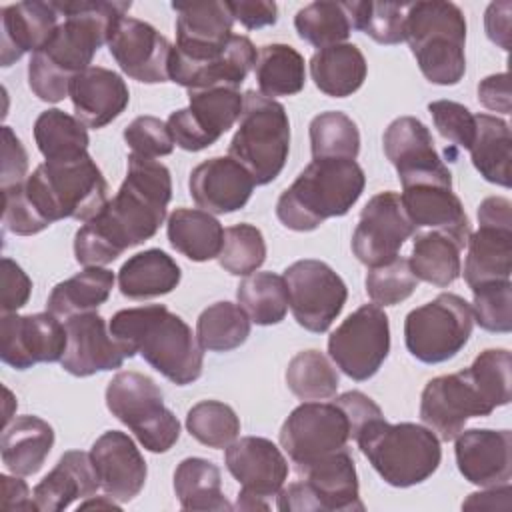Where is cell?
I'll use <instances>...</instances> for the list:
<instances>
[{
  "label": "cell",
  "instance_id": "1",
  "mask_svg": "<svg viewBox=\"0 0 512 512\" xmlns=\"http://www.w3.org/2000/svg\"><path fill=\"white\" fill-rule=\"evenodd\" d=\"M172 198L170 170L156 158L128 156V172L116 196L74 236L82 266H106L128 248L150 240L166 218Z\"/></svg>",
  "mask_w": 512,
  "mask_h": 512
},
{
  "label": "cell",
  "instance_id": "2",
  "mask_svg": "<svg viewBox=\"0 0 512 512\" xmlns=\"http://www.w3.org/2000/svg\"><path fill=\"white\" fill-rule=\"evenodd\" d=\"M64 22L50 40L30 56L28 86L42 102H60L70 94L76 74L90 68L98 48L108 44L130 2L70 0L54 2Z\"/></svg>",
  "mask_w": 512,
  "mask_h": 512
},
{
  "label": "cell",
  "instance_id": "3",
  "mask_svg": "<svg viewBox=\"0 0 512 512\" xmlns=\"http://www.w3.org/2000/svg\"><path fill=\"white\" fill-rule=\"evenodd\" d=\"M108 330L128 358L140 354L178 386L192 384L202 374L204 348L190 326L164 304L118 310L108 322Z\"/></svg>",
  "mask_w": 512,
  "mask_h": 512
},
{
  "label": "cell",
  "instance_id": "4",
  "mask_svg": "<svg viewBox=\"0 0 512 512\" xmlns=\"http://www.w3.org/2000/svg\"><path fill=\"white\" fill-rule=\"evenodd\" d=\"M366 176L356 160L314 158L276 202L278 220L294 232L316 230L358 202Z\"/></svg>",
  "mask_w": 512,
  "mask_h": 512
},
{
  "label": "cell",
  "instance_id": "5",
  "mask_svg": "<svg viewBox=\"0 0 512 512\" xmlns=\"http://www.w3.org/2000/svg\"><path fill=\"white\" fill-rule=\"evenodd\" d=\"M378 476L394 488H410L428 480L440 466V438L414 422L390 424L384 416L366 422L354 436Z\"/></svg>",
  "mask_w": 512,
  "mask_h": 512
},
{
  "label": "cell",
  "instance_id": "6",
  "mask_svg": "<svg viewBox=\"0 0 512 512\" xmlns=\"http://www.w3.org/2000/svg\"><path fill=\"white\" fill-rule=\"evenodd\" d=\"M406 42L424 78L438 86H454L466 72L464 12L442 0L406 4Z\"/></svg>",
  "mask_w": 512,
  "mask_h": 512
},
{
  "label": "cell",
  "instance_id": "7",
  "mask_svg": "<svg viewBox=\"0 0 512 512\" xmlns=\"http://www.w3.org/2000/svg\"><path fill=\"white\" fill-rule=\"evenodd\" d=\"M24 192L48 224L64 218L88 222L108 202V182L90 154L44 160L24 180Z\"/></svg>",
  "mask_w": 512,
  "mask_h": 512
},
{
  "label": "cell",
  "instance_id": "8",
  "mask_svg": "<svg viewBox=\"0 0 512 512\" xmlns=\"http://www.w3.org/2000/svg\"><path fill=\"white\" fill-rule=\"evenodd\" d=\"M290 152V120L286 108L256 90L244 94L238 128L228 156L240 162L256 186L270 184L282 172Z\"/></svg>",
  "mask_w": 512,
  "mask_h": 512
},
{
  "label": "cell",
  "instance_id": "9",
  "mask_svg": "<svg viewBox=\"0 0 512 512\" xmlns=\"http://www.w3.org/2000/svg\"><path fill=\"white\" fill-rule=\"evenodd\" d=\"M106 406L150 452H168L180 438V422L164 406L158 384L140 372H118L106 386Z\"/></svg>",
  "mask_w": 512,
  "mask_h": 512
},
{
  "label": "cell",
  "instance_id": "10",
  "mask_svg": "<svg viewBox=\"0 0 512 512\" xmlns=\"http://www.w3.org/2000/svg\"><path fill=\"white\" fill-rule=\"evenodd\" d=\"M298 480L278 492L282 512H362L354 460L346 448L336 450L300 470Z\"/></svg>",
  "mask_w": 512,
  "mask_h": 512
},
{
  "label": "cell",
  "instance_id": "11",
  "mask_svg": "<svg viewBox=\"0 0 512 512\" xmlns=\"http://www.w3.org/2000/svg\"><path fill=\"white\" fill-rule=\"evenodd\" d=\"M472 328V306L458 294L442 292L408 312L404 342L416 360L440 364L454 358L466 346Z\"/></svg>",
  "mask_w": 512,
  "mask_h": 512
},
{
  "label": "cell",
  "instance_id": "12",
  "mask_svg": "<svg viewBox=\"0 0 512 512\" xmlns=\"http://www.w3.org/2000/svg\"><path fill=\"white\" fill-rule=\"evenodd\" d=\"M390 352V322L378 304L354 310L328 338L332 362L352 380L372 378Z\"/></svg>",
  "mask_w": 512,
  "mask_h": 512
},
{
  "label": "cell",
  "instance_id": "13",
  "mask_svg": "<svg viewBox=\"0 0 512 512\" xmlns=\"http://www.w3.org/2000/svg\"><path fill=\"white\" fill-rule=\"evenodd\" d=\"M350 438V420L336 402H302L280 428V444L296 470L346 448Z\"/></svg>",
  "mask_w": 512,
  "mask_h": 512
},
{
  "label": "cell",
  "instance_id": "14",
  "mask_svg": "<svg viewBox=\"0 0 512 512\" xmlns=\"http://www.w3.org/2000/svg\"><path fill=\"white\" fill-rule=\"evenodd\" d=\"M284 280L294 320L308 332H326L346 304L344 280L326 262L314 258L290 264L284 270Z\"/></svg>",
  "mask_w": 512,
  "mask_h": 512
},
{
  "label": "cell",
  "instance_id": "15",
  "mask_svg": "<svg viewBox=\"0 0 512 512\" xmlns=\"http://www.w3.org/2000/svg\"><path fill=\"white\" fill-rule=\"evenodd\" d=\"M244 96L238 88L210 86L188 90V106L172 112L166 120L176 146L200 152L228 132L240 118Z\"/></svg>",
  "mask_w": 512,
  "mask_h": 512
},
{
  "label": "cell",
  "instance_id": "16",
  "mask_svg": "<svg viewBox=\"0 0 512 512\" xmlns=\"http://www.w3.org/2000/svg\"><path fill=\"white\" fill-rule=\"evenodd\" d=\"M224 462L240 484L236 500L240 510H268L266 500L278 496L288 478V460L272 440L262 436L234 440L226 448Z\"/></svg>",
  "mask_w": 512,
  "mask_h": 512
},
{
  "label": "cell",
  "instance_id": "17",
  "mask_svg": "<svg viewBox=\"0 0 512 512\" xmlns=\"http://www.w3.org/2000/svg\"><path fill=\"white\" fill-rule=\"evenodd\" d=\"M414 232L400 194L386 190L372 196L362 208L352 234V252L368 268L382 266L398 256Z\"/></svg>",
  "mask_w": 512,
  "mask_h": 512
},
{
  "label": "cell",
  "instance_id": "18",
  "mask_svg": "<svg viewBox=\"0 0 512 512\" xmlns=\"http://www.w3.org/2000/svg\"><path fill=\"white\" fill-rule=\"evenodd\" d=\"M494 408L482 398L466 370L432 378L420 396L422 422L444 442L454 440L474 416H488Z\"/></svg>",
  "mask_w": 512,
  "mask_h": 512
},
{
  "label": "cell",
  "instance_id": "19",
  "mask_svg": "<svg viewBox=\"0 0 512 512\" xmlns=\"http://www.w3.org/2000/svg\"><path fill=\"white\" fill-rule=\"evenodd\" d=\"M66 342L64 324L50 312L24 316L12 312L0 318V358L16 370L62 360Z\"/></svg>",
  "mask_w": 512,
  "mask_h": 512
},
{
  "label": "cell",
  "instance_id": "20",
  "mask_svg": "<svg viewBox=\"0 0 512 512\" xmlns=\"http://www.w3.org/2000/svg\"><path fill=\"white\" fill-rule=\"evenodd\" d=\"M108 50L120 70L132 80L144 84L168 82V64L172 44L152 24L124 16L118 20Z\"/></svg>",
  "mask_w": 512,
  "mask_h": 512
},
{
  "label": "cell",
  "instance_id": "21",
  "mask_svg": "<svg viewBox=\"0 0 512 512\" xmlns=\"http://www.w3.org/2000/svg\"><path fill=\"white\" fill-rule=\"evenodd\" d=\"M384 154L404 184L418 180H452V174L434 148V138L424 122L400 116L384 130Z\"/></svg>",
  "mask_w": 512,
  "mask_h": 512
},
{
  "label": "cell",
  "instance_id": "22",
  "mask_svg": "<svg viewBox=\"0 0 512 512\" xmlns=\"http://www.w3.org/2000/svg\"><path fill=\"white\" fill-rule=\"evenodd\" d=\"M64 328L68 342L60 364L72 376L86 378L96 372L116 370L128 358L106 328V320L94 310L70 316Z\"/></svg>",
  "mask_w": 512,
  "mask_h": 512
},
{
  "label": "cell",
  "instance_id": "23",
  "mask_svg": "<svg viewBox=\"0 0 512 512\" xmlns=\"http://www.w3.org/2000/svg\"><path fill=\"white\" fill-rule=\"evenodd\" d=\"M402 206L414 230H440L466 246L470 220L460 198L452 192V180H418L402 186Z\"/></svg>",
  "mask_w": 512,
  "mask_h": 512
},
{
  "label": "cell",
  "instance_id": "24",
  "mask_svg": "<svg viewBox=\"0 0 512 512\" xmlns=\"http://www.w3.org/2000/svg\"><path fill=\"white\" fill-rule=\"evenodd\" d=\"M100 488L116 502H130L144 488L148 468L134 440L120 430H108L90 448Z\"/></svg>",
  "mask_w": 512,
  "mask_h": 512
},
{
  "label": "cell",
  "instance_id": "25",
  "mask_svg": "<svg viewBox=\"0 0 512 512\" xmlns=\"http://www.w3.org/2000/svg\"><path fill=\"white\" fill-rule=\"evenodd\" d=\"M454 454L464 480L480 488L508 484L512 476V432L492 428L462 430Z\"/></svg>",
  "mask_w": 512,
  "mask_h": 512
},
{
  "label": "cell",
  "instance_id": "26",
  "mask_svg": "<svg viewBox=\"0 0 512 512\" xmlns=\"http://www.w3.org/2000/svg\"><path fill=\"white\" fill-rule=\"evenodd\" d=\"M256 182L232 156H214L200 162L188 180L192 200L210 214H230L244 208Z\"/></svg>",
  "mask_w": 512,
  "mask_h": 512
},
{
  "label": "cell",
  "instance_id": "27",
  "mask_svg": "<svg viewBox=\"0 0 512 512\" xmlns=\"http://www.w3.org/2000/svg\"><path fill=\"white\" fill-rule=\"evenodd\" d=\"M54 2H16L0 8L2 66L8 68L26 52H38L58 28Z\"/></svg>",
  "mask_w": 512,
  "mask_h": 512
},
{
  "label": "cell",
  "instance_id": "28",
  "mask_svg": "<svg viewBox=\"0 0 512 512\" xmlns=\"http://www.w3.org/2000/svg\"><path fill=\"white\" fill-rule=\"evenodd\" d=\"M74 116L88 128H102L116 120L130 102V90L120 74L102 66H90L70 84Z\"/></svg>",
  "mask_w": 512,
  "mask_h": 512
},
{
  "label": "cell",
  "instance_id": "29",
  "mask_svg": "<svg viewBox=\"0 0 512 512\" xmlns=\"http://www.w3.org/2000/svg\"><path fill=\"white\" fill-rule=\"evenodd\" d=\"M98 488L100 480L90 454L82 450H68L36 484L32 496L36 512H60L74 500L92 496Z\"/></svg>",
  "mask_w": 512,
  "mask_h": 512
},
{
  "label": "cell",
  "instance_id": "30",
  "mask_svg": "<svg viewBox=\"0 0 512 512\" xmlns=\"http://www.w3.org/2000/svg\"><path fill=\"white\" fill-rule=\"evenodd\" d=\"M468 254L464 262V280L470 288L510 280L512 272V226L480 224L478 232L468 236Z\"/></svg>",
  "mask_w": 512,
  "mask_h": 512
},
{
  "label": "cell",
  "instance_id": "31",
  "mask_svg": "<svg viewBox=\"0 0 512 512\" xmlns=\"http://www.w3.org/2000/svg\"><path fill=\"white\" fill-rule=\"evenodd\" d=\"M54 446V428L32 414L18 416L2 434V462L16 476H32Z\"/></svg>",
  "mask_w": 512,
  "mask_h": 512
},
{
  "label": "cell",
  "instance_id": "32",
  "mask_svg": "<svg viewBox=\"0 0 512 512\" xmlns=\"http://www.w3.org/2000/svg\"><path fill=\"white\" fill-rule=\"evenodd\" d=\"M182 272L172 256L160 248H150L130 256L118 270V288L130 300H146L172 292L180 284Z\"/></svg>",
  "mask_w": 512,
  "mask_h": 512
},
{
  "label": "cell",
  "instance_id": "33",
  "mask_svg": "<svg viewBox=\"0 0 512 512\" xmlns=\"http://www.w3.org/2000/svg\"><path fill=\"white\" fill-rule=\"evenodd\" d=\"M310 74L320 92L332 98H346L364 84L368 64L356 44L344 42L314 52Z\"/></svg>",
  "mask_w": 512,
  "mask_h": 512
},
{
  "label": "cell",
  "instance_id": "34",
  "mask_svg": "<svg viewBox=\"0 0 512 512\" xmlns=\"http://www.w3.org/2000/svg\"><path fill=\"white\" fill-rule=\"evenodd\" d=\"M166 234L172 248L192 262L218 258L224 242L218 218L200 208H176L168 216Z\"/></svg>",
  "mask_w": 512,
  "mask_h": 512
},
{
  "label": "cell",
  "instance_id": "35",
  "mask_svg": "<svg viewBox=\"0 0 512 512\" xmlns=\"http://www.w3.org/2000/svg\"><path fill=\"white\" fill-rule=\"evenodd\" d=\"M462 248L464 246L446 232L416 230L408 262L418 280L446 288L462 272Z\"/></svg>",
  "mask_w": 512,
  "mask_h": 512
},
{
  "label": "cell",
  "instance_id": "36",
  "mask_svg": "<svg viewBox=\"0 0 512 512\" xmlns=\"http://www.w3.org/2000/svg\"><path fill=\"white\" fill-rule=\"evenodd\" d=\"M468 152L484 180L510 188L512 136L506 120L492 114H476V132Z\"/></svg>",
  "mask_w": 512,
  "mask_h": 512
},
{
  "label": "cell",
  "instance_id": "37",
  "mask_svg": "<svg viewBox=\"0 0 512 512\" xmlns=\"http://www.w3.org/2000/svg\"><path fill=\"white\" fill-rule=\"evenodd\" d=\"M114 288V272L102 266H86L82 272L58 282L46 302V308L56 318L92 312L104 304Z\"/></svg>",
  "mask_w": 512,
  "mask_h": 512
},
{
  "label": "cell",
  "instance_id": "38",
  "mask_svg": "<svg viewBox=\"0 0 512 512\" xmlns=\"http://www.w3.org/2000/svg\"><path fill=\"white\" fill-rule=\"evenodd\" d=\"M174 492L184 510H232L222 492L220 468L206 458H184L176 466Z\"/></svg>",
  "mask_w": 512,
  "mask_h": 512
},
{
  "label": "cell",
  "instance_id": "39",
  "mask_svg": "<svg viewBox=\"0 0 512 512\" xmlns=\"http://www.w3.org/2000/svg\"><path fill=\"white\" fill-rule=\"evenodd\" d=\"M254 76L260 94L268 98L294 96L306 82L304 58L290 44H266L258 50Z\"/></svg>",
  "mask_w": 512,
  "mask_h": 512
},
{
  "label": "cell",
  "instance_id": "40",
  "mask_svg": "<svg viewBox=\"0 0 512 512\" xmlns=\"http://www.w3.org/2000/svg\"><path fill=\"white\" fill-rule=\"evenodd\" d=\"M34 140L40 154L50 160H74L88 154V130L76 118L58 108L44 110L34 122Z\"/></svg>",
  "mask_w": 512,
  "mask_h": 512
},
{
  "label": "cell",
  "instance_id": "41",
  "mask_svg": "<svg viewBox=\"0 0 512 512\" xmlns=\"http://www.w3.org/2000/svg\"><path fill=\"white\" fill-rule=\"evenodd\" d=\"M294 28L298 36L316 46L328 48L344 44L354 30L350 2H312L300 8L294 16Z\"/></svg>",
  "mask_w": 512,
  "mask_h": 512
},
{
  "label": "cell",
  "instance_id": "42",
  "mask_svg": "<svg viewBox=\"0 0 512 512\" xmlns=\"http://www.w3.org/2000/svg\"><path fill=\"white\" fill-rule=\"evenodd\" d=\"M240 308L250 322L258 326H272L284 320L288 312V288L284 276L274 272H252L236 290Z\"/></svg>",
  "mask_w": 512,
  "mask_h": 512
},
{
  "label": "cell",
  "instance_id": "43",
  "mask_svg": "<svg viewBox=\"0 0 512 512\" xmlns=\"http://www.w3.org/2000/svg\"><path fill=\"white\" fill-rule=\"evenodd\" d=\"M250 336L248 314L232 302H214L202 310L196 322V338L204 350L230 352Z\"/></svg>",
  "mask_w": 512,
  "mask_h": 512
},
{
  "label": "cell",
  "instance_id": "44",
  "mask_svg": "<svg viewBox=\"0 0 512 512\" xmlns=\"http://www.w3.org/2000/svg\"><path fill=\"white\" fill-rule=\"evenodd\" d=\"M284 378L288 390L304 402L332 398L340 384L336 366L320 350H302L292 356Z\"/></svg>",
  "mask_w": 512,
  "mask_h": 512
},
{
  "label": "cell",
  "instance_id": "45",
  "mask_svg": "<svg viewBox=\"0 0 512 512\" xmlns=\"http://www.w3.org/2000/svg\"><path fill=\"white\" fill-rule=\"evenodd\" d=\"M312 158L356 160L360 152V132L356 122L338 110H328L310 122Z\"/></svg>",
  "mask_w": 512,
  "mask_h": 512
},
{
  "label": "cell",
  "instance_id": "46",
  "mask_svg": "<svg viewBox=\"0 0 512 512\" xmlns=\"http://www.w3.org/2000/svg\"><path fill=\"white\" fill-rule=\"evenodd\" d=\"M186 430L208 448H228L240 434V418L220 400H202L186 414Z\"/></svg>",
  "mask_w": 512,
  "mask_h": 512
},
{
  "label": "cell",
  "instance_id": "47",
  "mask_svg": "<svg viewBox=\"0 0 512 512\" xmlns=\"http://www.w3.org/2000/svg\"><path fill=\"white\" fill-rule=\"evenodd\" d=\"M510 372L512 356L506 348H488L466 368L468 378L494 410L498 406H506L512 398Z\"/></svg>",
  "mask_w": 512,
  "mask_h": 512
},
{
  "label": "cell",
  "instance_id": "48",
  "mask_svg": "<svg viewBox=\"0 0 512 512\" xmlns=\"http://www.w3.org/2000/svg\"><path fill=\"white\" fill-rule=\"evenodd\" d=\"M266 260V242L254 224H234L224 230L222 250L218 254V264L234 274L248 276L256 272Z\"/></svg>",
  "mask_w": 512,
  "mask_h": 512
},
{
  "label": "cell",
  "instance_id": "49",
  "mask_svg": "<svg viewBox=\"0 0 512 512\" xmlns=\"http://www.w3.org/2000/svg\"><path fill=\"white\" fill-rule=\"evenodd\" d=\"M354 30L364 32L378 44H400L406 40V4L350 2Z\"/></svg>",
  "mask_w": 512,
  "mask_h": 512
},
{
  "label": "cell",
  "instance_id": "50",
  "mask_svg": "<svg viewBox=\"0 0 512 512\" xmlns=\"http://www.w3.org/2000/svg\"><path fill=\"white\" fill-rule=\"evenodd\" d=\"M366 294L378 306H394L404 302L418 286V278L410 268V262L402 256L374 266L366 274Z\"/></svg>",
  "mask_w": 512,
  "mask_h": 512
},
{
  "label": "cell",
  "instance_id": "51",
  "mask_svg": "<svg viewBox=\"0 0 512 512\" xmlns=\"http://www.w3.org/2000/svg\"><path fill=\"white\" fill-rule=\"evenodd\" d=\"M474 322L488 332L512 330V282L496 280L472 288Z\"/></svg>",
  "mask_w": 512,
  "mask_h": 512
},
{
  "label": "cell",
  "instance_id": "52",
  "mask_svg": "<svg viewBox=\"0 0 512 512\" xmlns=\"http://www.w3.org/2000/svg\"><path fill=\"white\" fill-rule=\"evenodd\" d=\"M428 112L442 138L456 148H470L476 132V114L470 108L454 100H436L428 104Z\"/></svg>",
  "mask_w": 512,
  "mask_h": 512
},
{
  "label": "cell",
  "instance_id": "53",
  "mask_svg": "<svg viewBox=\"0 0 512 512\" xmlns=\"http://www.w3.org/2000/svg\"><path fill=\"white\" fill-rule=\"evenodd\" d=\"M124 142L132 154L144 158L168 156L174 150V140L168 132L166 122L156 116H138L124 128Z\"/></svg>",
  "mask_w": 512,
  "mask_h": 512
},
{
  "label": "cell",
  "instance_id": "54",
  "mask_svg": "<svg viewBox=\"0 0 512 512\" xmlns=\"http://www.w3.org/2000/svg\"><path fill=\"white\" fill-rule=\"evenodd\" d=\"M2 198H4V214H2L4 230L18 236H32L50 226L30 204L24 192V182L2 190Z\"/></svg>",
  "mask_w": 512,
  "mask_h": 512
},
{
  "label": "cell",
  "instance_id": "55",
  "mask_svg": "<svg viewBox=\"0 0 512 512\" xmlns=\"http://www.w3.org/2000/svg\"><path fill=\"white\" fill-rule=\"evenodd\" d=\"M0 310L2 314H12L26 306L32 294V280L28 274L8 256L0 262Z\"/></svg>",
  "mask_w": 512,
  "mask_h": 512
},
{
  "label": "cell",
  "instance_id": "56",
  "mask_svg": "<svg viewBox=\"0 0 512 512\" xmlns=\"http://www.w3.org/2000/svg\"><path fill=\"white\" fill-rule=\"evenodd\" d=\"M28 154L20 138L12 132L10 126H2V172L0 186L2 190L22 184L28 176Z\"/></svg>",
  "mask_w": 512,
  "mask_h": 512
},
{
  "label": "cell",
  "instance_id": "57",
  "mask_svg": "<svg viewBox=\"0 0 512 512\" xmlns=\"http://www.w3.org/2000/svg\"><path fill=\"white\" fill-rule=\"evenodd\" d=\"M228 8H230L234 20H238L248 30L272 26L278 20V6H276V2H268V0L228 2Z\"/></svg>",
  "mask_w": 512,
  "mask_h": 512
},
{
  "label": "cell",
  "instance_id": "58",
  "mask_svg": "<svg viewBox=\"0 0 512 512\" xmlns=\"http://www.w3.org/2000/svg\"><path fill=\"white\" fill-rule=\"evenodd\" d=\"M334 402L346 412V416H348V420H350V426H352V440H354V436L358 434V430H360L366 422H370V420H374V418H378V416H384L382 410H380V406H378L372 398H368L364 392H360V390L344 392V394H340Z\"/></svg>",
  "mask_w": 512,
  "mask_h": 512
},
{
  "label": "cell",
  "instance_id": "59",
  "mask_svg": "<svg viewBox=\"0 0 512 512\" xmlns=\"http://www.w3.org/2000/svg\"><path fill=\"white\" fill-rule=\"evenodd\" d=\"M478 102L492 110V112H502L510 114L512 102H510V76L508 72L492 74L480 80L478 84Z\"/></svg>",
  "mask_w": 512,
  "mask_h": 512
},
{
  "label": "cell",
  "instance_id": "60",
  "mask_svg": "<svg viewBox=\"0 0 512 512\" xmlns=\"http://www.w3.org/2000/svg\"><path fill=\"white\" fill-rule=\"evenodd\" d=\"M0 508L4 512H34V496H30V488L16 474H0Z\"/></svg>",
  "mask_w": 512,
  "mask_h": 512
},
{
  "label": "cell",
  "instance_id": "61",
  "mask_svg": "<svg viewBox=\"0 0 512 512\" xmlns=\"http://www.w3.org/2000/svg\"><path fill=\"white\" fill-rule=\"evenodd\" d=\"M510 2H492L484 14L486 36L502 50L510 48Z\"/></svg>",
  "mask_w": 512,
  "mask_h": 512
},
{
  "label": "cell",
  "instance_id": "62",
  "mask_svg": "<svg viewBox=\"0 0 512 512\" xmlns=\"http://www.w3.org/2000/svg\"><path fill=\"white\" fill-rule=\"evenodd\" d=\"M510 482L500 484V486H490L484 492H474L470 494L464 502L462 508H508L510 506Z\"/></svg>",
  "mask_w": 512,
  "mask_h": 512
},
{
  "label": "cell",
  "instance_id": "63",
  "mask_svg": "<svg viewBox=\"0 0 512 512\" xmlns=\"http://www.w3.org/2000/svg\"><path fill=\"white\" fill-rule=\"evenodd\" d=\"M80 510H88V508H114V510H120V504H116V500H112L110 496H104V500H86L78 506Z\"/></svg>",
  "mask_w": 512,
  "mask_h": 512
},
{
  "label": "cell",
  "instance_id": "64",
  "mask_svg": "<svg viewBox=\"0 0 512 512\" xmlns=\"http://www.w3.org/2000/svg\"><path fill=\"white\" fill-rule=\"evenodd\" d=\"M4 394H6V402H8V406L14 402V398H12V392L8 390V388H4ZM10 418H12V412L6 408V412H4V426H8L10 424Z\"/></svg>",
  "mask_w": 512,
  "mask_h": 512
}]
</instances>
